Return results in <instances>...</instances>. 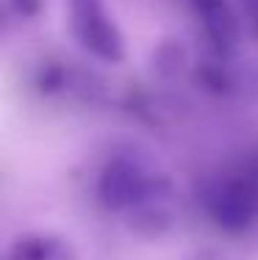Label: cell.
Masks as SVG:
<instances>
[{
	"mask_svg": "<svg viewBox=\"0 0 258 260\" xmlns=\"http://www.w3.org/2000/svg\"><path fill=\"white\" fill-rule=\"evenodd\" d=\"M67 25L78 45L106 64L125 58V36L103 0H67Z\"/></svg>",
	"mask_w": 258,
	"mask_h": 260,
	"instance_id": "obj_1",
	"label": "cell"
},
{
	"mask_svg": "<svg viewBox=\"0 0 258 260\" xmlns=\"http://www.w3.org/2000/svg\"><path fill=\"white\" fill-rule=\"evenodd\" d=\"M164 183L156 175L145 172L136 160L131 158H114L103 169L100 183H97V197L108 210H136L147 205Z\"/></svg>",
	"mask_w": 258,
	"mask_h": 260,
	"instance_id": "obj_2",
	"label": "cell"
},
{
	"mask_svg": "<svg viewBox=\"0 0 258 260\" xmlns=\"http://www.w3.org/2000/svg\"><path fill=\"white\" fill-rule=\"evenodd\" d=\"M206 210L222 230L239 233L255 221L258 213V188L250 177L244 175H231V177H217L208 180L203 191Z\"/></svg>",
	"mask_w": 258,
	"mask_h": 260,
	"instance_id": "obj_3",
	"label": "cell"
},
{
	"mask_svg": "<svg viewBox=\"0 0 258 260\" xmlns=\"http://www.w3.org/2000/svg\"><path fill=\"white\" fill-rule=\"evenodd\" d=\"M197 3V11L203 17V25L208 30V39L217 50H228V47L236 42V17H233L228 0H194Z\"/></svg>",
	"mask_w": 258,
	"mask_h": 260,
	"instance_id": "obj_4",
	"label": "cell"
},
{
	"mask_svg": "<svg viewBox=\"0 0 258 260\" xmlns=\"http://www.w3.org/2000/svg\"><path fill=\"white\" fill-rule=\"evenodd\" d=\"M9 260H75L64 238L53 233H28L14 241Z\"/></svg>",
	"mask_w": 258,
	"mask_h": 260,
	"instance_id": "obj_5",
	"label": "cell"
},
{
	"mask_svg": "<svg viewBox=\"0 0 258 260\" xmlns=\"http://www.w3.org/2000/svg\"><path fill=\"white\" fill-rule=\"evenodd\" d=\"M20 17H36L42 11V0H9Z\"/></svg>",
	"mask_w": 258,
	"mask_h": 260,
	"instance_id": "obj_6",
	"label": "cell"
},
{
	"mask_svg": "<svg viewBox=\"0 0 258 260\" xmlns=\"http://www.w3.org/2000/svg\"><path fill=\"white\" fill-rule=\"evenodd\" d=\"M3 34H6V11L0 6V42H3Z\"/></svg>",
	"mask_w": 258,
	"mask_h": 260,
	"instance_id": "obj_7",
	"label": "cell"
},
{
	"mask_svg": "<svg viewBox=\"0 0 258 260\" xmlns=\"http://www.w3.org/2000/svg\"><path fill=\"white\" fill-rule=\"evenodd\" d=\"M192 260H219V257H217V255H211V252H203V255L192 257Z\"/></svg>",
	"mask_w": 258,
	"mask_h": 260,
	"instance_id": "obj_8",
	"label": "cell"
}]
</instances>
